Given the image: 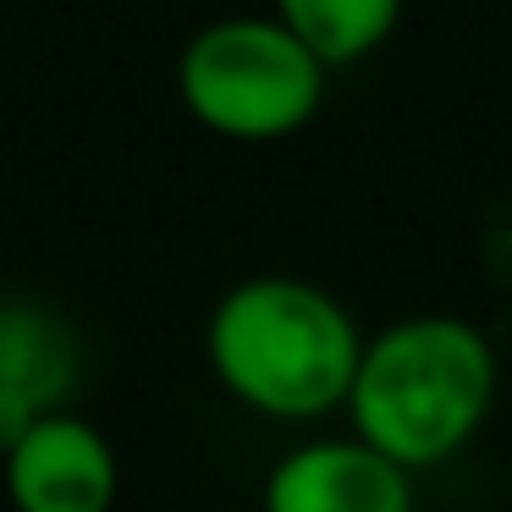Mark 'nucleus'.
Returning <instances> with one entry per match:
<instances>
[{
  "instance_id": "1",
  "label": "nucleus",
  "mask_w": 512,
  "mask_h": 512,
  "mask_svg": "<svg viewBox=\"0 0 512 512\" xmlns=\"http://www.w3.org/2000/svg\"><path fill=\"white\" fill-rule=\"evenodd\" d=\"M501 391L496 342L463 314H402L364 336L347 391V430L424 474L479 441Z\"/></svg>"
},
{
  "instance_id": "5",
  "label": "nucleus",
  "mask_w": 512,
  "mask_h": 512,
  "mask_svg": "<svg viewBox=\"0 0 512 512\" xmlns=\"http://www.w3.org/2000/svg\"><path fill=\"white\" fill-rule=\"evenodd\" d=\"M6 496L17 512H111L122 468L89 419L56 408L28 424V435L0 457Z\"/></svg>"
},
{
  "instance_id": "7",
  "label": "nucleus",
  "mask_w": 512,
  "mask_h": 512,
  "mask_svg": "<svg viewBox=\"0 0 512 512\" xmlns=\"http://www.w3.org/2000/svg\"><path fill=\"white\" fill-rule=\"evenodd\" d=\"M270 12L331 72L369 61L402 23V0H270Z\"/></svg>"
},
{
  "instance_id": "2",
  "label": "nucleus",
  "mask_w": 512,
  "mask_h": 512,
  "mask_svg": "<svg viewBox=\"0 0 512 512\" xmlns=\"http://www.w3.org/2000/svg\"><path fill=\"white\" fill-rule=\"evenodd\" d=\"M204 353L226 397L276 424L347 408L364 331L336 292L303 276H248L210 309Z\"/></svg>"
},
{
  "instance_id": "4",
  "label": "nucleus",
  "mask_w": 512,
  "mask_h": 512,
  "mask_svg": "<svg viewBox=\"0 0 512 512\" xmlns=\"http://www.w3.org/2000/svg\"><path fill=\"white\" fill-rule=\"evenodd\" d=\"M265 512H419V474L364 435H314L276 457L259 490Z\"/></svg>"
},
{
  "instance_id": "3",
  "label": "nucleus",
  "mask_w": 512,
  "mask_h": 512,
  "mask_svg": "<svg viewBox=\"0 0 512 512\" xmlns=\"http://www.w3.org/2000/svg\"><path fill=\"white\" fill-rule=\"evenodd\" d=\"M331 67L276 12L215 17L182 45L177 94L188 116L232 144H281L325 105Z\"/></svg>"
},
{
  "instance_id": "6",
  "label": "nucleus",
  "mask_w": 512,
  "mask_h": 512,
  "mask_svg": "<svg viewBox=\"0 0 512 512\" xmlns=\"http://www.w3.org/2000/svg\"><path fill=\"white\" fill-rule=\"evenodd\" d=\"M78 386V336L45 303H0V397L34 413H56Z\"/></svg>"
}]
</instances>
